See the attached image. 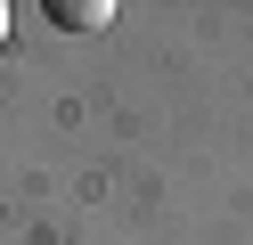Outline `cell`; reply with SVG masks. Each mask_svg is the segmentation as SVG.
Segmentation results:
<instances>
[{
	"mask_svg": "<svg viewBox=\"0 0 253 245\" xmlns=\"http://www.w3.org/2000/svg\"><path fill=\"white\" fill-rule=\"evenodd\" d=\"M57 33H106L115 25V0H49Z\"/></svg>",
	"mask_w": 253,
	"mask_h": 245,
	"instance_id": "obj_1",
	"label": "cell"
},
{
	"mask_svg": "<svg viewBox=\"0 0 253 245\" xmlns=\"http://www.w3.org/2000/svg\"><path fill=\"white\" fill-rule=\"evenodd\" d=\"M0 41H8V0H0Z\"/></svg>",
	"mask_w": 253,
	"mask_h": 245,
	"instance_id": "obj_2",
	"label": "cell"
}]
</instances>
